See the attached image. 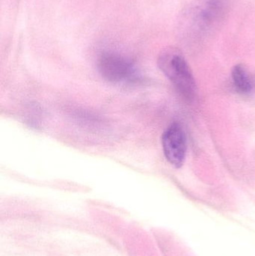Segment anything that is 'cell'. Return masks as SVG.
Returning <instances> with one entry per match:
<instances>
[{
    "mask_svg": "<svg viewBox=\"0 0 255 256\" xmlns=\"http://www.w3.org/2000/svg\"><path fill=\"white\" fill-rule=\"evenodd\" d=\"M158 66L178 91L187 100L196 97L197 92L193 72L180 50L168 48L160 52Z\"/></svg>",
    "mask_w": 255,
    "mask_h": 256,
    "instance_id": "6da1fadb",
    "label": "cell"
},
{
    "mask_svg": "<svg viewBox=\"0 0 255 256\" xmlns=\"http://www.w3.org/2000/svg\"><path fill=\"white\" fill-rule=\"evenodd\" d=\"M235 0H200L189 12V26L195 32H211L229 14Z\"/></svg>",
    "mask_w": 255,
    "mask_h": 256,
    "instance_id": "7a4b0ae2",
    "label": "cell"
},
{
    "mask_svg": "<svg viewBox=\"0 0 255 256\" xmlns=\"http://www.w3.org/2000/svg\"><path fill=\"white\" fill-rule=\"evenodd\" d=\"M97 67L100 74L113 84H134L140 80L136 66L119 54L103 52L97 60Z\"/></svg>",
    "mask_w": 255,
    "mask_h": 256,
    "instance_id": "3957f363",
    "label": "cell"
},
{
    "mask_svg": "<svg viewBox=\"0 0 255 256\" xmlns=\"http://www.w3.org/2000/svg\"><path fill=\"white\" fill-rule=\"evenodd\" d=\"M162 144L166 160L175 168L182 166L187 154V138L181 124L173 123L165 130Z\"/></svg>",
    "mask_w": 255,
    "mask_h": 256,
    "instance_id": "277c9868",
    "label": "cell"
},
{
    "mask_svg": "<svg viewBox=\"0 0 255 256\" xmlns=\"http://www.w3.org/2000/svg\"><path fill=\"white\" fill-rule=\"evenodd\" d=\"M234 86L241 94H249L255 88V76L244 64L235 66L232 69Z\"/></svg>",
    "mask_w": 255,
    "mask_h": 256,
    "instance_id": "5b68a950",
    "label": "cell"
}]
</instances>
